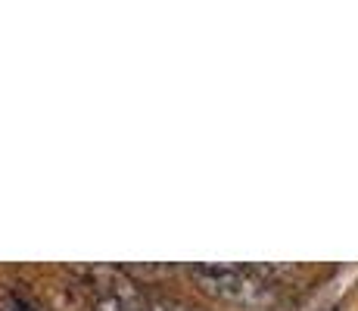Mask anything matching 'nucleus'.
Here are the masks:
<instances>
[{"label":"nucleus","instance_id":"f03ea898","mask_svg":"<svg viewBox=\"0 0 358 311\" xmlns=\"http://www.w3.org/2000/svg\"><path fill=\"white\" fill-rule=\"evenodd\" d=\"M150 311H194V308H187L178 299H153L150 302Z\"/></svg>","mask_w":358,"mask_h":311},{"label":"nucleus","instance_id":"7ed1b4c3","mask_svg":"<svg viewBox=\"0 0 358 311\" xmlns=\"http://www.w3.org/2000/svg\"><path fill=\"white\" fill-rule=\"evenodd\" d=\"M100 311H131V308H128V305H122V302L106 299V302H100Z\"/></svg>","mask_w":358,"mask_h":311},{"label":"nucleus","instance_id":"20e7f679","mask_svg":"<svg viewBox=\"0 0 358 311\" xmlns=\"http://www.w3.org/2000/svg\"><path fill=\"white\" fill-rule=\"evenodd\" d=\"M330 311H336V308H330Z\"/></svg>","mask_w":358,"mask_h":311},{"label":"nucleus","instance_id":"f257e3e1","mask_svg":"<svg viewBox=\"0 0 358 311\" xmlns=\"http://www.w3.org/2000/svg\"><path fill=\"white\" fill-rule=\"evenodd\" d=\"M190 274L209 296L234 305H268L274 299V283L265 268L252 265H194Z\"/></svg>","mask_w":358,"mask_h":311}]
</instances>
